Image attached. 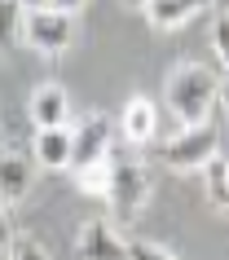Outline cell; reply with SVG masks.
I'll return each mask as SVG.
<instances>
[{
    "label": "cell",
    "instance_id": "1",
    "mask_svg": "<svg viewBox=\"0 0 229 260\" xmlns=\"http://www.w3.org/2000/svg\"><path fill=\"white\" fill-rule=\"evenodd\" d=\"M163 102L176 123H212V110L220 102V71L203 67V62L172 67L163 84Z\"/></svg>",
    "mask_w": 229,
    "mask_h": 260
},
{
    "label": "cell",
    "instance_id": "2",
    "mask_svg": "<svg viewBox=\"0 0 229 260\" xmlns=\"http://www.w3.org/2000/svg\"><path fill=\"white\" fill-rule=\"evenodd\" d=\"M22 44L44 57H57L75 44V14L57 9V5H36L27 9V27H22Z\"/></svg>",
    "mask_w": 229,
    "mask_h": 260
},
{
    "label": "cell",
    "instance_id": "3",
    "mask_svg": "<svg viewBox=\"0 0 229 260\" xmlns=\"http://www.w3.org/2000/svg\"><path fill=\"white\" fill-rule=\"evenodd\" d=\"M220 154V133L212 123H181V133L159 146V159L176 172H199Z\"/></svg>",
    "mask_w": 229,
    "mask_h": 260
},
{
    "label": "cell",
    "instance_id": "4",
    "mask_svg": "<svg viewBox=\"0 0 229 260\" xmlns=\"http://www.w3.org/2000/svg\"><path fill=\"white\" fill-rule=\"evenodd\" d=\"M154 194V177L141 159H119L115 154V190H110V207L119 216H137Z\"/></svg>",
    "mask_w": 229,
    "mask_h": 260
},
{
    "label": "cell",
    "instance_id": "5",
    "mask_svg": "<svg viewBox=\"0 0 229 260\" xmlns=\"http://www.w3.org/2000/svg\"><path fill=\"white\" fill-rule=\"evenodd\" d=\"M71 133H75V164H71V168H84V164H93V159H106V154H110V137H115L110 115L88 110Z\"/></svg>",
    "mask_w": 229,
    "mask_h": 260
},
{
    "label": "cell",
    "instance_id": "6",
    "mask_svg": "<svg viewBox=\"0 0 229 260\" xmlns=\"http://www.w3.org/2000/svg\"><path fill=\"white\" fill-rule=\"evenodd\" d=\"M75 256H84V260H119V256H128V243H123V234L110 220H84L80 230H75Z\"/></svg>",
    "mask_w": 229,
    "mask_h": 260
},
{
    "label": "cell",
    "instance_id": "7",
    "mask_svg": "<svg viewBox=\"0 0 229 260\" xmlns=\"http://www.w3.org/2000/svg\"><path fill=\"white\" fill-rule=\"evenodd\" d=\"M27 119L36 123V128H67L71 123V97L62 84H36L27 97Z\"/></svg>",
    "mask_w": 229,
    "mask_h": 260
},
{
    "label": "cell",
    "instance_id": "8",
    "mask_svg": "<svg viewBox=\"0 0 229 260\" xmlns=\"http://www.w3.org/2000/svg\"><path fill=\"white\" fill-rule=\"evenodd\" d=\"M212 9H216V0H150L141 14L154 31H176V27H189L194 18L212 14Z\"/></svg>",
    "mask_w": 229,
    "mask_h": 260
},
{
    "label": "cell",
    "instance_id": "9",
    "mask_svg": "<svg viewBox=\"0 0 229 260\" xmlns=\"http://www.w3.org/2000/svg\"><path fill=\"white\" fill-rule=\"evenodd\" d=\"M119 128H123V141L128 146H150L154 141V133H159V110H154V102L150 97H128L119 110Z\"/></svg>",
    "mask_w": 229,
    "mask_h": 260
},
{
    "label": "cell",
    "instance_id": "10",
    "mask_svg": "<svg viewBox=\"0 0 229 260\" xmlns=\"http://www.w3.org/2000/svg\"><path fill=\"white\" fill-rule=\"evenodd\" d=\"M31 154L40 168H71L75 164V133L71 128H36L31 137Z\"/></svg>",
    "mask_w": 229,
    "mask_h": 260
},
{
    "label": "cell",
    "instance_id": "11",
    "mask_svg": "<svg viewBox=\"0 0 229 260\" xmlns=\"http://www.w3.org/2000/svg\"><path fill=\"white\" fill-rule=\"evenodd\" d=\"M36 154H18V150H5V159H0V194H5V207H18L22 199H27L31 190V177H36Z\"/></svg>",
    "mask_w": 229,
    "mask_h": 260
},
{
    "label": "cell",
    "instance_id": "12",
    "mask_svg": "<svg viewBox=\"0 0 229 260\" xmlns=\"http://www.w3.org/2000/svg\"><path fill=\"white\" fill-rule=\"evenodd\" d=\"M75 185H80L84 199L110 203V190H115V154H106V159H93V164L75 168Z\"/></svg>",
    "mask_w": 229,
    "mask_h": 260
},
{
    "label": "cell",
    "instance_id": "13",
    "mask_svg": "<svg viewBox=\"0 0 229 260\" xmlns=\"http://www.w3.org/2000/svg\"><path fill=\"white\" fill-rule=\"evenodd\" d=\"M203 185H207V203L216 212H229V150H220L203 168Z\"/></svg>",
    "mask_w": 229,
    "mask_h": 260
},
{
    "label": "cell",
    "instance_id": "14",
    "mask_svg": "<svg viewBox=\"0 0 229 260\" xmlns=\"http://www.w3.org/2000/svg\"><path fill=\"white\" fill-rule=\"evenodd\" d=\"M0 36H5V44L9 40H22V27H27V5L22 0H0Z\"/></svg>",
    "mask_w": 229,
    "mask_h": 260
},
{
    "label": "cell",
    "instance_id": "15",
    "mask_svg": "<svg viewBox=\"0 0 229 260\" xmlns=\"http://www.w3.org/2000/svg\"><path fill=\"white\" fill-rule=\"evenodd\" d=\"M0 251H5L9 260H44V256H49V247H44V243H36L31 234H14V238L0 247Z\"/></svg>",
    "mask_w": 229,
    "mask_h": 260
},
{
    "label": "cell",
    "instance_id": "16",
    "mask_svg": "<svg viewBox=\"0 0 229 260\" xmlns=\"http://www.w3.org/2000/svg\"><path fill=\"white\" fill-rule=\"evenodd\" d=\"M128 256H133V260H172L176 247L154 243V238H133V243H128Z\"/></svg>",
    "mask_w": 229,
    "mask_h": 260
},
{
    "label": "cell",
    "instance_id": "17",
    "mask_svg": "<svg viewBox=\"0 0 229 260\" xmlns=\"http://www.w3.org/2000/svg\"><path fill=\"white\" fill-rule=\"evenodd\" d=\"M212 49L220 57V67H229V9H216V22H212Z\"/></svg>",
    "mask_w": 229,
    "mask_h": 260
},
{
    "label": "cell",
    "instance_id": "18",
    "mask_svg": "<svg viewBox=\"0 0 229 260\" xmlns=\"http://www.w3.org/2000/svg\"><path fill=\"white\" fill-rule=\"evenodd\" d=\"M220 110L229 119V67H220Z\"/></svg>",
    "mask_w": 229,
    "mask_h": 260
},
{
    "label": "cell",
    "instance_id": "19",
    "mask_svg": "<svg viewBox=\"0 0 229 260\" xmlns=\"http://www.w3.org/2000/svg\"><path fill=\"white\" fill-rule=\"evenodd\" d=\"M49 5H57V9H71V14H80L88 0H49Z\"/></svg>",
    "mask_w": 229,
    "mask_h": 260
},
{
    "label": "cell",
    "instance_id": "20",
    "mask_svg": "<svg viewBox=\"0 0 229 260\" xmlns=\"http://www.w3.org/2000/svg\"><path fill=\"white\" fill-rule=\"evenodd\" d=\"M119 5H128V9H146L150 0H119Z\"/></svg>",
    "mask_w": 229,
    "mask_h": 260
},
{
    "label": "cell",
    "instance_id": "21",
    "mask_svg": "<svg viewBox=\"0 0 229 260\" xmlns=\"http://www.w3.org/2000/svg\"><path fill=\"white\" fill-rule=\"evenodd\" d=\"M22 5H27V9H36V5H49V0H22Z\"/></svg>",
    "mask_w": 229,
    "mask_h": 260
},
{
    "label": "cell",
    "instance_id": "22",
    "mask_svg": "<svg viewBox=\"0 0 229 260\" xmlns=\"http://www.w3.org/2000/svg\"><path fill=\"white\" fill-rule=\"evenodd\" d=\"M216 9H229V0H216Z\"/></svg>",
    "mask_w": 229,
    "mask_h": 260
}]
</instances>
